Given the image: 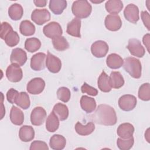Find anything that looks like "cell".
<instances>
[{"label":"cell","instance_id":"6da1fadb","mask_svg":"<svg viewBox=\"0 0 150 150\" xmlns=\"http://www.w3.org/2000/svg\"><path fill=\"white\" fill-rule=\"evenodd\" d=\"M90 117L95 123L105 126L114 125L117 122L115 110L107 104L99 105Z\"/></svg>","mask_w":150,"mask_h":150},{"label":"cell","instance_id":"7a4b0ae2","mask_svg":"<svg viewBox=\"0 0 150 150\" xmlns=\"http://www.w3.org/2000/svg\"><path fill=\"white\" fill-rule=\"evenodd\" d=\"M71 11L77 18L84 19L90 15L92 6L86 0L75 1L72 4Z\"/></svg>","mask_w":150,"mask_h":150},{"label":"cell","instance_id":"3957f363","mask_svg":"<svg viewBox=\"0 0 150 150\" xmlns=\"http://www.w3.org/2000/svg\"><path fill=\"white\" fill-rule=\"evenodd\" d=\"M124 70L134 79H139L142 73V66L139 59L134 57H128L124 60Z\"/></svg>","mask_w":150,"mask_h":150},{"label":"cell","instance_id":"277c9868","mask_svg":"<svg viewBox=\"0 0 150 150\" xmlns=\"http://www.w3.org/2000/svg\"><path fill=\"white\" fill-rule=\"evenodd\" d=\"M50 13L46 9H35L31 14V19L38 25H42L50 19Z\"/></svg>","mask_w":150,"mask_h":150},{"label":"cell","instance_id":"5b68a950","mask_svg":"<svg viewBox=\"0 0 150 150\" xmlns=\"http://www.w3.org/2000/svg\"><path fill=\"white\" fill-rule=\"evenodd\" d=\"M6 76L11 82H19L23 77L22 70L18 64L12 63L6 69Z\"/></svg>","mask_w":150,"mask_h":150},{"label":"cell","instance_id":"8992f818","mask_svg":"<svg viewBox=\"0 0 150 150\" xmlns=\"http://www.w3.org/2000/svg\"><path fill=\"white\" fill-rule=\"evenodd\" d=\"M45 87V82L42 78L35 77L30 80L26 86V90L29 94L36 95L40 94Z\"/></svg>","mask_w":150,"mask_h":150},{"label":"cell","instance_id":"52a82bcc","mask_svg":"<svg viewBox=\"0 0 150 150\" xmlns=\"http://www.w3.org/2000/svg\"><path fill=\"white\" fill-rule=\"evenodd\" d=\"M44 35L48 38L53 39L62 36L63 30L60 25L56 22H51L46 25L43 28Z\"/></svg>","mask_w":150,"mask_h":150},{"label":"cell","instance_id":"ba28073f","mask_svg":"<svg viewBox=\"0 0 150 150\" xmlns=\"http://www.w3.org/2000/svg\"><path fill=\"white\" fill-rule=\"evenodd\" d=\"M137 98L131 94H125L118 100L119 107L124 111L132 110L137 105Z\"/></svg>","mask_w":150,"mask_h":150},{"label":"cell","instance_id":"9c48e42d","mask_svg":"<svg viewBox=\"0 0 150 150\" xmlns=\"http://www.w3.org/2000/svg\"><path fill=\"white\" fill-rule=\"evenodd\" d=\"M108 49V44L105 41L101 40L94 42L91 46V52L97 58H101L105 56Z\"/></svg>","mask_w":150,"mask_h":150},{"label":"cell","instance_id":"30bf717a","mask_svg":"<svg viewBox=\"0 0 150 150\" xmlns=\"http://www.w3.org/2000/svg\"><path fill=\"white\" fill-rule=\"evenodd\" d=\"M126 47L132 56L138 57H142L145 53L144 47L141 45V42L137 39L133 38L129 39L128 45Z\"/></svg>","mask_w":150,"mask_h":150},{"label":"cell","instance_id":"8fae6325","mask_svg":"<svg viewBox=\"0 0 150 150\" xmlns=\"http://www.w3.org/2000/svg\"><path fill=\"white\" fill-rule=\"evenodd\" d=\"M46 116V111L43 107H36L30 114V122L33 125H41L45 122Z\"/></svg>","mask_w":150,"mask_h":150},{"label":"cell","instance_id":"7c38bea8","mask_svg":"<svg viewBox=\"0 0 150 150\" xmlns=\"http://www.w3.org/2000/svg\"><path fill=\"white\" fill-rule=\"evenodd\" d=\"M46 66L50 72L57 73L61 70L62 62L59 58L48 52L46 60Z\"/></svg>","mask_w":150,"mask_h":150},{"label":"cell","instance_id":"4fadbf2b","mask_svg":"<svg viewBox=\"0 0 150 150\" xmlns=\"http://www.w3.org/2000/svg\"><path fill=\"white\" fill-rule=\"evenodd\" d=\"M46 55L42 52L35 54L30 59V67L33 70L40 71L46 66Z\"/></svg>","mask_w":150,"mask_h":150},{"label":"cell","instance_id":"5bb4252c","mask_svg":"<svg viewBox=\"0 0 150 150\" xmlns=\"http://www.w3.org/2000/svg\"><path fill=\"white\" fill-rule=\"evenodd\" d=\"M105 28L110 31H117L122 26V21L118 15H108L104 21Z\"/></svg>","mask_w":150,"mask_h":150},{"label":"cell","instance_id":"9a60e30c","mask_svg":"<svg viewBox=\"0 0 150 150\" xmlns=\"http://www.w3.org/2000/svg\"><path fill=\"white\" fill-rule=\"evenodd\" d=\"M124 15L128 21L134 24L137 23L139 19L138 6L133 4L127 5L124 10Z\"/></svg>","mask_w":150,"mask_h":150},{"label":"cell","instance_id":"2e32d148","mask_svg":"<svg viewBox=\"0 0 150 150\" xmlns=\"http://www.w3.org/2000/svg\"><path fill=\"white\" fill-rule=\"evenodd\" d=\"M27 60V54L25 50L21 48H15L12 50L10 56V62L19 66H23Z\"/></svg>","mask_w":150,"mask_h":150},{"label":"cell","instance_id":"e0dca14e","mask_svg":"<svg viewBox=\"0 0 150 150\" xmlns=\"http://www.w3.org/2000/svg\"><path fill=\"white\" fill-rule=\"evenodd\" d=\"M134 132V127L132 124L126 122L120 124L117 130V135L120 138L127 139L131 137Z\"/></svg>","mask_w":150,"mask_h":150},{"label":"cell","instance_id":"ac0fdd59","mask_svg":"<svg viewBox=\"0 0 150 150\" xmlns=\"http://www.w3.org/2000/svg\"><path fill=\"white\" fill-rule=\"evenodd\" d=\"M81 22L80 19L74 18L71 20L67 26L66 32L70 36L81 38L80 35V28H81Z\"/></svg>","mask_w":150,"mask_h":150},{"label":"cell","instance_id":"d6986e66","mask_svg":"<svg viewBox=\"0 0 150 150\" xmlns=\"http://www.w3.org/2000/svg\"><path fill=\"white\" fill-rule=\"evenodd\" d=\"M96 101L94 98L87 96H83L80 99V106L87 113L93 112L96 108Z\"/></svg>","mask_w":150,"mask_h":150},{"label":"cell","instance_id":"ffe728a7","mask_svg":"<svg viewBox=\"0 0 150 150\" xmlns=\"http://www.w3.org/2000/svg\"><path fill=\"white\" fill-rule=\"evenodd\" d=\"M9 117L12 123L16 125H21L24 121V114L23 111L16 106L12 107Z\"/></svg>","mask_w":150,"mask_h":150},{"label":"cell","instance_id":"44dd1931","mask_svg":"<svg viewBox=\"0 0 150 150\" xmlns=\"http://www.w3.org/2000/svg\"><path fill=\"white\" fill-rule=\"evenodd\" d=\"M19 137L23 142H29L35 137V131L30 125H23L19 131Z\"/></svg>","mask_w":150,"mask_h":150},{"label":"cell","instance_id":"7402d4cb","mask_svg":"<svg viewBox=\"0 0 150 150\" xmlns=\"http://www.w3.org/2000/svg\"><path fill=\"white\" fill-rule=\"evenodd\" d=\"M66 144V138L63 135L59 134L53 135L49 141V145L54 150H62L64 148Z\"/></svg>","mask_w":150,"mask_h":150},{"label":"cell","instance_id":"603a6c76","mask_svg":"<svg viewBox=\"0 0 150 150\" xmlns=\"http://www.w3.org/2000/svg\"><path fill=\"white\" fill-rule=\"evenodd\" d=\"M124 63L123 59L118 54H110L106 59L107 66L111 69H117L120 68Z\"/></svg>","mask_w":150,"mask_h":150},{"label":"cell","instance_id":"cb8c5ba5","mask_svg":"<svg viewBox=\"0 0 150 150\" xmlns=\"http://www.w3.org/2000/svg\"><path fill=\"white\" fill-rule=\"evenodd\" d=\"M123 6V3L120 0H109L107 1L105 4L106 11L108 13L114 15H117L120 12Z\"/></svg>","mask_w":150,"mask_h":150},{"label":"cell","instance_id":"d4e9b609","mask_svg":"<svg viewBox=\"0 0 150 150\" xmlns=\"http://www.w3.org/2000/svg\"><path fill=\"white\" fill-rule=\"evenodd\" d=\"M76 132L80 135L86 136L91 134L95 129V125L93 122H89L86 125H82L80 122H77L74 127Z\"/></svg>","mask_w":150,"mask_h":150},{"label":"cell","instance_id":"484cf974","mask_svg":"<svg viewBox=\"0 0 150 150\" xmlns=\"http://www.w3.org/2000/svg\"><path fill=\"white\" fill-rule=\"evenodd\" d=\"M67 1L64 0H50L49 7L55 15H60L67 7Z\"/></svg>","mask_w":150,"mask_h":150},{"label":"cell","instance_id":"4316f807","mask_svg":"<svg viewBox=\"0 0 150 150\" xmlns=\"http://www.w3.org/2000/svg\"><path fill=\"white\" fill-rule=\"evenodd\" d=\"M59 127V119L57 116L52 111L46 121V128L50 132H54Z\"/></svg>","mask_w":150,"mask_h":150},{"label":"cell","instance_id":"83f0119b","mask_svg":"<svg viewBox=\"0 0 150 150\" xmlns=\"http://www.w3.org/2000/svg\"><path fill=\"white\" fill-rule=\"evenodd\" d=\"M98 87L100 91L108 93L111 90L112 87L110 84L109 77L104 71H103L98 79Z\"/></svg>","mask_w":150,"mask_h":150},{"label":"cell","instance_id":"f1b7e54d","mask_svg":"<svg viewBox=\"0 0 150 150\" xmlns=\"http://www.w3.org/2000/svg\"><path fill=\"white\" fill-rule=\"evenodd\" d=\"M23 14V9L21 5L15 3L10 6L8 9V15L9 18L13 21L21 19Z\"/></svg>","mask_w":150,"mask_h":150},{"label":"cell","instance_id":"f546056e","mask_svg":"<svg viewBox=\"0 0 150 150\" xmlns=\"http://www.w3.org/2000/svg\"><path fill=\"white\" fill-rule=\"evenodd\" d=\"M110 84L111 87L118 89L124 84V79L119 71H112L109 77Z\"/></svg>","mask_w":150,"mask_h":150},{"label":"cell","instance_id":"4dcf8cb0","mask_svg":"<svg viewBox=\"0 0 150 150\" xmlns=\"http://www.w3.org/2000/svg\"><path fill=\"white\" fill-rule=\"evenodd\" d=\"M54 113L57 116L60 121H64L69 117V109L67 107L62 103L56 104L53 108Z\"/></svg>","mask_w":150,"mask_h":150},{"label":"cell","instance_id":"1f68e13d","mask_svg":"<svg viewBox=\"0 0 150 150\" xmlns=\"http://www.w3.org/2000/svg\"><path fill=\"white\" fill-rule=\"evenodd\" d=\"M19 30L23 36H32L35 32V26L30 21L24 20L20 23Z\"/></svg>","mask_w":150,"mask_h":150},{"label":"cell","instance_id":"d6a6232c","mask_svg":"<svg viewBox=\"0 0 150 150\" xmlns=\"http://www.w3.org/2000/svg\"><path fill=\"white\" fill-rule=\"evenodd\" d=\"M15 104L23 110L28 109L30 105L29 95L24 91L19 93L15 99Z\"/></svg>","mask_w":150,"mask_h":150},{"label":"cell","instance_id":"836d02e7","mask_svg":"<svg viewBox=\"0 0 150 150\" xmlns=\"http://www.w3.org/2000/svg\"><path fill=\"white\" fill-rule=\"evenodd\" d=\"M41 47V42L36 38H28L25 42V48L29 52L33 53L38 50Z\"/></svg>","mask_w":150,"mask_h":150},{"label":"cell","instance_id":"e575fe53","mask_svg":"<svg viewBox=\"0 0 150 150\" xmlns=\"http://www.w3.org/2000/svg\"><path fill=\"white\" fill-rule=\"evenodd\" d=\"M52 44L54 48L58 51H64L69 49V44L66 39L62 36L52 39Z\"/></svg>","mask_w":150,"mask_h":150},{"label":"cell","instance_id":"d590c367","mask_svg":"<svg viewBox=\"0 0 150 150\" xmlns=\"http://www.w3.org/2000/svg\"><path fill=\"white\" fill-rule=\"evenodd\" d=\"M3 40L8 46L14 47L19 43L20 39L18 33L12 29L6 34Z\"/></svg>","mask_w":150,"mask_h":150},{"label":"cell","instance_id":"8d00e7d4","mask_svg":"<svg viewBox=\"0 0 150 150\" xmlns=\"http://www.w3.org/2000/svg\"><path fill=\"white\" fill-rule=\"evenodd\" d=\"M138 96L142 101H148L150 100V85L149 83L142 84L138 90Z\"/></svg>","mask_w":150,"mask_h":150},{"label":"cell","instance_id":"74e56055","mask_svg":"<svg viewBox=\"0 0 150 150\" xmlns=\"http://www.w3.org/2000/svg\"><path fill=\"white\" fill-rule=\"evenodd\" d=\"M134 139L132 136L127 139H122L121 138H117V145L121 150H129L134 145Z\"/></svg>","mask_w":150,"mask_h":150},{"label":"cell","instance_id":"f35d334b","mask_svg":"<svg viewBox=\"0 0 150 150\" xmlns=\"http://www.w3.org/2000/svg\"><path fill=\"white\" fill-rule=\"evenodd\" d=\"M71 93L70 90L66 87H61L57 91V98L63 103L68 102L70 99Z\"/></svg>","mask_w":150,"mask_h":150},{"label":"cell","instance_id":"ab89813d","mask_svg":"<svg viewBox=\"0 0 150 150\" xmlns=\"http://www.w3.org/2000/svg\"><path fill=\"white\" fill-rule=\"evenodd\" d=\"M81 91L83 93H87L91 96H96L98 94V90L86 83H84L83 86L81 87Z\"/></svg>","mask_w":150,"mask_h":150},{"label":"cell","instance_id":"60d3db41","mask_svg":"<svg viewBox=\"0 0 150 150\" xmlns=\"http://www.w3.org/2000/svg\"><path fill=\"white\" fill-rule=\"evenodd\" d=\"M29 149L30 150H35V149L48 150L49 147L45 142H43L42 141H34L31 143Z\"/></svg>","mask_w":150,"mask_h":150},{"label":"cell","instance_id":"b9f144b4","mask_svg":"<svg viewBox=\"0 0 150 150\" xmlns=\"http://www.w3.org/2000/svg\"><path fill=\"white\" fill-rule=\"evenodd\" d=\"M19 94V92L15 89L11 88L6 93V99L7 101L11 104H14L15 99Z\"/></svg>","mask_w":150,"mask_h":150},{"label":"cell","instance_id":"7bdbcfd3","mask_svg":"<svg viewBox=\"0 0 150 150\" xmlns=\"http://www.w3.org/2000/svg\"><path fill=\"white\" fill-rule=\"evenodd\" d=\"M13 28L10 24L6 22H4L1 25V31H0V37L2 39H4L6 34H7L10 30H12Z\"/></svg>","mask_w":150,"mask_h":150},{"label":"cell","instance_id":"ee69618b","mask_svg":"<svg viewBox=\"0 0 150 150\" xmlns=\"http://www.w3.org/2000/svg\"><path fill=\"white\" fill-rule=\"evenodd\" d=\"M141 16L142 21L144 23V25L147 28L148 30H150V21H149V13L145 11H142L141 13Z\"/></svg>","mask_w":150,"mask_h":150},{"label":"cell","instance_id":"f6af8a7d","mask_svg":"<svg viewBox=\"0 0 150 150\" xmlns=\"http://www.w3.org/2000/svg\"><path fill=\"white\" fill-rule=\"evenodd\" d=\"M149 38H150V35L149 33H147L146 35H145L142 38V41H143V43L144 45L145 46V47H146L147 51L148 52H149Z\"/></svg>","mask_w":150,"mask_h":150},{"label":"cell","instance_id":"bcb514c9","mask_svg":"<svg viewBox=\"0 0 150 150\" xmlns=\"http://www.w3.org/2000/svg\"><path fill=\"white\" fill-rule=\"evenodd\" d=\"M33 3L36 6L38 7H44L46 6L47 1L46 0H37V1H33Z\"/></svg>","mask_w":150,"mask_h":150},{"label":"cell","instance_id":"7dc6e473","mask_svg":"<svg viewBox=\"0 0 150 150\" xmlns=\"http://www.w3.org/2000/svg\"><path fill=\"white\" fill-rule=\"evenodd\" d=\"M104 0L103 1H93V0H91V2H93V3H96V4H98V3H101L102 2H103Z\"/></svg>","mask_w":150,"mask_h":150}]
</instances>
